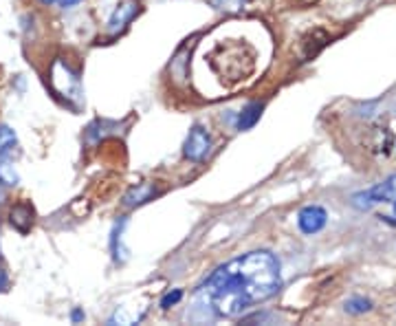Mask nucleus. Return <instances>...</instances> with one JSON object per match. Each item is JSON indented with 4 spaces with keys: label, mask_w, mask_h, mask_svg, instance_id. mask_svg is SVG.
I'll return each instance as SVG.
<instances>
[{
    "label": "nucleus",
    "mask_w": 396,
    "mask_h": 326,
    "mask_svg": "<svg viewBox=\"0 0 396 326\" xmlns=\"http://www.w3.org/2000/svg\"><path fill=\"white\" fill-rule=\"evenodd\" d=\"M326 223H328V214L321 205H306L302 212L297 214V225H300L302 234H308V236L324 229Z\"/></svg>",
    "instance_id": "obj_5"
},
{
    "label": "nucleus",
    "mask_w": 396,
    "mask_h": 326,
    "mask_svg": "<svg viewBox=\"0 0 396 326\" xmlns=\"http://www.w3.org/2000/svg\"><path fill=\"white\" fill-rule=\"evenodd\" d=\"M0 183H5V185L18 183V172L14 170L11 163H0Z\"/></svg>",
    "instance_id": "obj_12"
},
{
    "label": "nucleus",
    "mask_w": 396,
    "mask_h": 326,
    "mask_svg": "<svg viewBox=\"0 0 396 326\" xmlns=\"http://www.w3.org/2000/svg\"><path fill=\"white\" fill-rule=\"evenodd\" d=\"M181 298H183V291L181 289H174V291H170L163 300H161V307L163 309H170V307H174L177 302H181Z\"/></svg>",
    "instance_id": "obj_14"
},
{
    "label": "nucleus",
    "mask_w": 396,
    "mask_h": 326,
    "mask_svg": "<svg viewBox=\"0 0 396 326\" xmlns=\"http://www.w3.org/2000/svg\"><path fill=\"white\" fill-rule=\"evenodd\" d=\"M212 150V137L209 132L203 128V126H194L185 139V144H183V154L185 159L194 161V163H201Z\"/></svg>",
    "instance_id": "obj_4"
},
{
    "label": "nucleus",
    "mask_w": 396,
    "mask_h": 326,
    "mask_svg": "<svg viewBox=\"0 0 396 326\" xmlns=\"http://www.w3.org/2000/svg\"><path fill=\"white\" fill-rule=\"evenodd\" d=\"M73 322H82L84 320V311H80V309H75V311H73Z\"/></svg>",
    "instance_id": "obj_16"
},
{
    "label": "nucleus",
    "mask_w": 396,
    "mask_h": 326,
    "mask_svg": "<svg viewBox=\"0 0 396 326\" xmlns=\"http://www.w3.org/2000/svg\"><path fill=\"white\" fill-rule=\"evenodd\" d=\"M82 0H60V5L64 7V9H68V7H75V5H80Z\"/></svg>",
    "instance_id": "obj_15"
},
{
    "label": "nucleus",
    "mask_w": 396,
    "mask_h": 326,
    "mask_svg": "<svg viewBox=\"0 0 396 326\" xmlns=\"http://www.w3.org/2000/svg\"><path fill=\"white\" fill-rule=\"evenodd\" d=\"M370 309H372V300L361 298V295L345 300V305H343V311L350 313V315H361V313H368Z\"/></svg>",
    "instance_id": "obj_10"
},
{
    "label": "nucleus",
    "mask_w": 396,
    "mask_h": 326,
    "mask_svg": "<svg viewBox=\"0 0 396 326\" xmlns=\"http://www.w3.org/2000/svg\"><path fill=\"white\" fill-rule=\"evenodd\" d=\"M394 214H396V201H394Z\"/></svg>",
    "instance_id": "obj_19"
},
{
    "label": "nucleus",
    "mask_w": 396,
    "mask_h": 326,
    "mask_svg": "<svg viewBox=\"0 0 396 326\" xmlns=\"http://www.w3.org/2000/svg\"><path fill=\"white\" fill-rule=\"evenodd\" d=\"M280 287V261L271 251L258 249L218 267L201 287V295L216 317H238L273 298Z\"/></svg>",
    "instance_id": "obj_1"
},
{
    "label": "nucleus",
    "mask_w": 396,
    "mask_h": 326,
    "mask_svg": "<svg viewBox=\"0 0 396 326\" xmlns=\"http://www.w3.org/2000/svg\"><path fill=\"white\" fill-rule=\"evenodd\" d=\"M152 196H157L155 185H150V183H141V185H137V188H132L126 196H123V205H128V207L143 205V203L150 201Z\"/></svg>",
    "instance_id": "obj_9"
},
{
    "label": "nucleus",
    "mask_w": 396,
    "mask_h": 326,
    "mask_svg": "<svg viewBox=\"0 0 396 326\" xmlns=\"http://www.w3.org/2000/svg\"><path fill=\"white\" fill-rule=\"evenodd\" d=\"M139 14V5L137 3H121L117 5V9L113 11L110 20H108V31L115 36L119 31H123L128 27V22Z\"/></svg>",
    "instance_id": "obj_6"
},
{
    "label": "nucleus",
    "mask_w": 396,
    "mask_h": 326,
    "mask_svg": "<svg viewBox=\"0 0 396 326\" xmlns=\"http://www.w3.org/2000/svg\"><path fill=\"white\" fill-rule=\"evenodd\" d=\"M16 142H18L16 132H14L9 126L0 124V159H3V157H5L14 146H16Z\"/></svg>",
    "instance_id": "obj_11"
},
{
    "label": "nucleus",
    "mask_w": 396,
    "mask_h": 326,
    "mask_svg": "<svg viewBox=\"0 0 396 326\" xmlns=\"http://www.w3.org/2000/svg\"><path fill=\"white\" fill-rule=\"evenodd\" d=\"M42 5H53V3H58V0H40Z\"/></svg>",
    "instance_id": "obj_18"
},
{
    "label": "nucleus",
    "mask_w": 396,
    "mask_h": 326,
    "mask_svg": "<svg viewBox=\"0 0 396 326\" xmlns=\"http://www.w3.org/2000/svg\"><path fill=\"white\" fill-rule=\"evenodd\" d=\"M5 287H7V273L0 269V291H3Z\"/></svg>",
    "instance_id": "obj_17"
},
{
    "label": "nucleus",
    "mask_w": 396,
    "mask_h": 326,
    "mask_svg": "<svg viewBox=\"0 0 396 326\" xmlns=\"http://www.w3.org/2000/svg\"><path fill=\"white\" fill-rule=\"evenodd\" d=\"M51 84L58 90V95L82 102V82L78 73H73L71 66L62 60H56V64L51 66Z\"/></svg>",
    "instance_id": "obj_2"
},
{
    "label": "nucleus",
    "mask_w": 396,
    "mask_h": 326,
    "mask_svg": "<svg viewBox=\"0 0 396 326\" xmlns=\"http://www.w3.org/2000/svg\"><path fill=\"white\" fill-rule=\"evenodd\" d=\"M9 221L20 231V234H27V231L33 227V207L29 203L14 205L11 212H9Z\"/></svg>",
    "instance_id": "obj_7"
},
{
    "label": "nucleus",
    "mask_w": 396,
    "mask_h": 326,
    "mask_svg": "<svg viewBox=\"0 0 396 326\" xmlns=\"http://www.w3.org/2000/svg\"><path fill=\"white\" fill-rule=\"evenodd\" d=\"M396 196V174H392L390 179L372 185L370 190H363V192H357L353 194V205L357 209H370V207H375L379 203H387Z\"/></svg>",
    "instance_id": "obj_3"
},
{
    "label": "nucleus",
    "mask_w": 396,
    "mask_h": 326,
    "mask_svg": "<svg viewBox=\"0 0 396 326\" xmlns=\"http://www.w3.org/2000/svg\"><path fill=\"white\" fill-rule=\"evenodd\" d=\"M262 108H264V106H262L260 102H251V104H246V106L240 110V115H238L236 128H238V130H249V128H254V126L258 124V120H260Z\"/></svg>",
    "instance_id": "obj_8"
},
{
    "label": "nucleus",
    "mask_w": 396,
    "mask_h": 326,
    "mask_svg": "<svg viewBox=\"0 0 396 326\" xmlns=\"http://www.w3.org/2000/svg\"><path fill=\"white\" fill-rule=\"evenodd\" d=\"M212 3L222 11H240L246 5V0H212Z\"/></svg>",
    "instance_id": "obj_13"
}]
</instances>
